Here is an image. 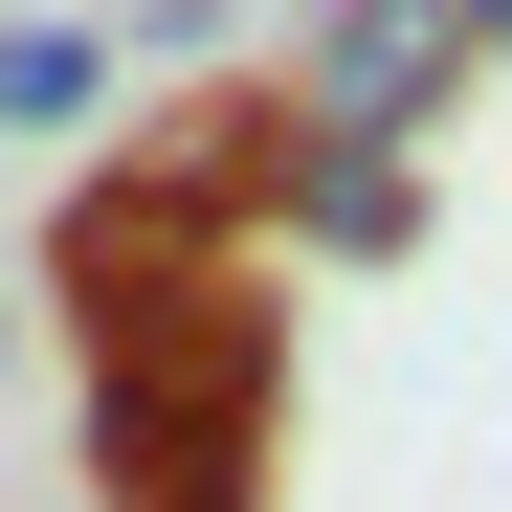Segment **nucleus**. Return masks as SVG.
I'll list each match as a JSON object with an SVG mask.
<instances>
[{
  "mask_svg": "<svg viewBox=\"0 0 512 512\" xmlns=\"http://www.w3.org/2000/svg\"><path fill=\"white\" fill-rule=\"evenodd\" d=\"M245 401H268L245 312H112V468H134V512H223L245 490Z\"/></svg>",
  "mask_w": 512,
  "mask_h": 512,
  "instance_id": "1",
  "label": "nucleus"
},
{
  "mask_svg": "<svg viewBox=\"0 0 512 512\" xmlns=\"http://www.w3.org/2000/svg\"><path fill=\"white\" fill-rule=\"evenodd\" d=\"M446 67H468V45H446V0H334V23L290 45V90H312V134H401Z\"/></svg>",
  "mask_w": 512,
  "mask_h": 512,
  "instance_id": "2",
  "label": "nucleus"
},
{
  "mask_svg": "<svg viewBox=\"0 0 512 512\" xmlns=\"http://www.w3.org/2000/svg\"><path fill=\"white\" fill-rule=\"evenodd\" d=\"M446 45H512V0H446Z\"/></svg>",
  "mask_w": 512,
  "mask_h": 512,
  "instance_id": "3",
  "label": "nucleus"
}]
</instances>
